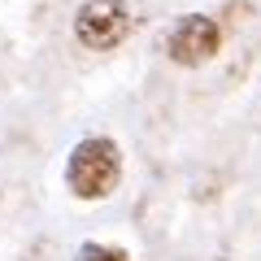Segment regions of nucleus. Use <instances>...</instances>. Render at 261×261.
Wrapping results in <instances>:
<instances>
[{"label":"nucleus","mask_w":261,"mask_h":261,"mask_svg":"<svg viewBox=\"0 0 261 261\" xmlns=\"http://www.w3.org/2000/svg\"><path fill=\"white\" fill-rule=\"evenodd\" d=\"M79 261H130V252L118 248V244H83Z\"/></svg>","instance_id":"nucleus-4"},{"label":"nucleus","mask_w":261,"mask_h":261,"mask_svg":"<svg viewBox=\"0 0 261 261\" xmlns=\"http://www.w3.org/2000/svg\"><path fill=\"white\" fill-rule=\"evenodd\" d=\"M122 178V148L109 135H87L70 148L65 161V187L79 196V200H105L113 196Z\"/></svg>","instance_id":"nucleus-1"},{"label":"nucleus","mask_w":261,"mask_h":261,"mask_svg":"<svg viewBox=\"0 0 261 261\" xmlns=\"http://www.w3.org/2000/svg\"><path fill=\"white\" fill-rule=\"evenodd\" d=\"M218 48H222V27H218L209 13H183V18L166 31V57L174 65H183V70L214 61Z\"/></svg>","instance_id":"nucleus-2"},{"label":"nucleus","mask_w":261,"mask_h":261,"mask_svg":"<svg viewBox=\"0 0 261 261\" xmlns=\"http://www.w3.org/2000/svg\"><path fill=\"white\" fill-rule=\"evenodd\" d=\"M130 35V13L122 0H83L74 13V39L92 53H113Z\"/></svg>","instance_id":"nucleus-3"}]
</instances>
